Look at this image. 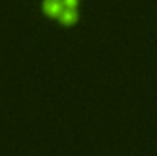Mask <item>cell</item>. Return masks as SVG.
<instances>
[{"mask_svg": "<svg viewBox=\"0 0 157 156\" xmlns=\"http://www.w3.org/2000/svg\"><path fill=\"white\" fill-rule=\"evenodd\" d=\"M62 9H64L62 0H40V13L48 20H55L57 22V18L62 13Z\"/></svg>", "mask_w": 157, "mask_h": 156, "instance_id": "6da1fadb", "label": "cell"}, {"mask_svg": "<svg viewBox=\"0 0 157 156\" xmlns=\"http://www.w3.org/2000/svg\"><path fill=\"white\" fill-rule=\"evenodd\" d=\"M62 4H64V7H77V9H80L82 0H62Z\"/></svg>", "mask_w": 157, "mask_h": 156, "instance_id": "3957f363", "label": "cell"}, {"mask_svg": "<svg viewBox=\"0 0 157 156\" xmlns=\"http://www.w3.org/2000/svg\"><path fill=\"white\" fill-rule=\"evenodd\" d=\"M80 20V9L77 7H64L62 13L57 18V24L60 28H75Z\"/></svg>", "mask_w": 157, "mask_h": 156, "instance_id": "7a4b0ae2", "label": "cell"}]
</instances>
